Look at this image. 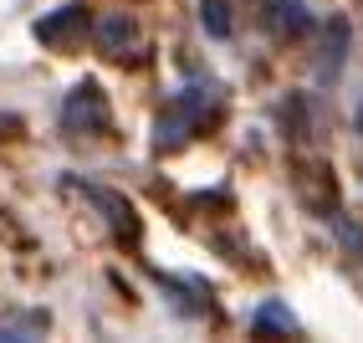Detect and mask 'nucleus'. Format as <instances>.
Here are the masks:
<instances>
[{
    "instance_id": "obj_8",
    "label": "nucleus",
    "mask_w": 363,
    "mask_h": 343,
    "mask_svg": "<svg viewBox=\"0 0 363 343\" xmlns=\"http://www.w3.org/2000/svg\"><path fill=\"white\" fill-rule=\"evenodd\" d=\"M358 134H363V103H358Z\"/></svg>"
},
{
    "instance_id": "obj_6",
    "label": "nucleus",
    "mask_w": 363,
    "mask_h": 343,
    "mask_svg": "<svg viewBox=\"0 0 363 343\" xmlns=\"http://www.w3.org/2000/svg\"><path fill=\"white\" fill-rule=\"evenodd\" d=\"M200 26L215 36V41H225L235 31V21H230V6L225 0H200Z\"/></svg>"
},
{
    "instance_id": "obj_5",
    "label": "nucleus",
    "mask_w": 363,
    "mask_h": 343,
    "mask_svg": "<svg viewBox=\"0 0 363 343\" xmlns=\"http://www.w3.org/2000/svg\"><path fill=\"white\" fill-rule=\"evenodd\" d=\"M256 333H297V317H292V307L286 303H261L256 307Z\"/></svg>"
},
{
    "instance_id": "obj_4",
    "label": "nucleus",
    "mask_w": 363,
    "mask_h": 343,
    "mask_svg": "<svg viewBox=\"0 0 363 343\" xmlns=\"http://www.w3.org/2000/svg\"><path fill=\"white\" fill-rule=\"evenodd\" d=\"M98 205L108 210V226L118 231V241L133 246V241H138V215H133V205L123 200V195H103V190H98Z\"/></svg>"
},
{
    "instance_id": "obj_1",
    "label": "nucleus",
    "mask_w": 363,
    "mask_h": 343,
    "mask_svg": "<svg viewBox=\"0 0 363 343\" xmlns=\"http://www.w3.org/2000/svg\"><path fill=\"white\" fill-rule=\"evenodd\" d=\"M62 129L77 134V138H103L113 129V108H108V92L98 82H77L62 97Z\"/></svg>"
},
{
    "instance_id": "obj_2",
    "label": "nucleus",
    "mask_w": 363,
    "mask_h": 343,
    "mask_svg": "<svg viewBox=\"0 0 363 343\" xmlns=\"http://www.w3.org/2000/svg\"><path fill=\"white\" fill-rule=\"evenodd\" d=\"M87 31H92V21H87L82 6H57L52 16L36 21V41L52 46V52H72V46H77Z\"/></svg>"
},
{
    "instance_id": "obj_3",
    "label": "nucleus",
    "mask_w": 363,
    "mask_h": 343,
    "mask_svg": "<svg viewBox=\"0 0 363 343\" xmlns=\"http://www.w3.org/2000/svg\"><path fill=\"white\" fill-rule=\"evenodd\" d=\"M92 31H98V46H103L108 57H128V52H138V21H133V16H123V11L103 16Z\"/></svg>"
},
{
    "instance_id": "obj_7",
    "label": "nucleus",
    "mask_w": 363,
    "mask_h": 343,
    "mask_svg": "<svg viewBox=\"0 0 363 343\" xmlns=\"http://www.w3.org/2000/svg\"><path fill=\"white\" fill-rule=\"evenodd\" d=\"M343 46H348V26H328V46H323V77H333L343 67Z\"/></svg>"
}]
</instances>
